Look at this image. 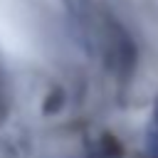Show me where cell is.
Segmentation results:
<instances>
[{
	"instance_id": "1",
	"label": "cell",
	"mask_w": 158,
	"mask_h": 158,
	"mask_svg": "<svg viewBox=\"0 0 158 158\" xmlns=\"http://www.w3.org/2000/svg\"><path fill=\"white\" fill-rule=\"evenodd\" d=\"M146 146H148V158H158V99L153 104L148 128H146Z\"/></svg>"
}]
</instances>
